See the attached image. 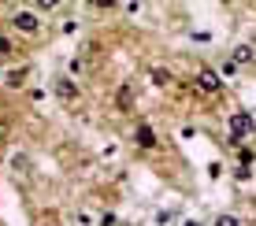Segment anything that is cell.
I'll use <instances>...</instances> for the list:
<instances>
[{
  "instance_id": "cell-1",
  "label": "cell",
  "mask_w": 256,
  "mask_h": 226,
  "mask_svg": "<svg viewBox=\"0 0 256 226\" xmlns=\"http://www.w3.org/2000/svg\"><path fill=\"white\" fill-rule=\"evenodd\" d=\"M249 130H252V119L249 115H234L230 119V137H234V141H238V137H245Z\"/></svg>"
},
{
  "instance_id": "cell-2",
  "label": "cell",
  "mask_w": 256,
  "mask_h": 226,
  "mask_svg": "<svg viewBox=\"0 0 256 226\" xmlns=\"http://www.w3.org/2000/svg\"><path fill=\"white\" fill-rule=\"evenodd\" d=\"M56 93L64 100H74L78 97V89H74V82H70V78H56Z\"/></svg>"
},
{
  "instance_id": "cell-3",
  "label": "cell",
  "mask_w": 256,
  "mask_h": 226,
  "mask_svg": "<svg viewBox=\"0 0 256 226\" xmlns=\"http://www.w3.org/2000/svg\"><path fill=\"white\" fill-rule=\"evenodd\" d=\"M15 26H19L22 33H34V30H38V19H34L30 11H19V15H15Z\"/></svg>"
},
{
  "instance_id": "cell-4",
  "label": "cell",
  "mask_w": 256,
  "mask_h": 226,
  "mask_svg": "<svg viewBox=\"0 0 256 226\" xmlns=\"http://www.w3.org/2000/svg\"><path fill=\"white\" fill-rule=\"evenodd\" d=\"M200 89H208V93H219V74L216 71H200Z\"/></svg>"
},
{
  "instance_id": "cell-5",
  "label": "cell",
  "mask_w": 256,
  "mask_h": 226,
  "mask_svg": "<svg viewBox=\"0 0 256 226\" xmlns=\"http://www.w3.org/2000/svg\"><path fill=\"white\" fill-rule=\"evenodd\" d=\"M138 145H141V149H152V145H156V134H152V126H138Z\"/></svg>"
},
{
  "instance_id": "cell-6",
  "label": "cell",
  "mask_w": 256,
  "mask_h": 226,
  "mask_svg": "<svg viewBox=\"0 0 256 226\" xmlns=\"http://www.w3.org/2000/svg\"><path fill=\"white\" fill-rule=\"evenodd\" d=\"M234 63H252V45H238L234 48Z\"/></svg>"
},
{
  "instance_id": "cell-7",
  "label": "cell",
  "mask_w": 256,
  "mask_h": 226,
  "mask_svg": "<svg viewBox=\"0 0 256 226\" xmlns=\"http://www.w3.org/2000/svg\"><path fill=\"white\" fill-rule=\"evenodd\" d=\"M216 226H238V219H234V215H219Z\"/></svg>"
}]
</instances>
